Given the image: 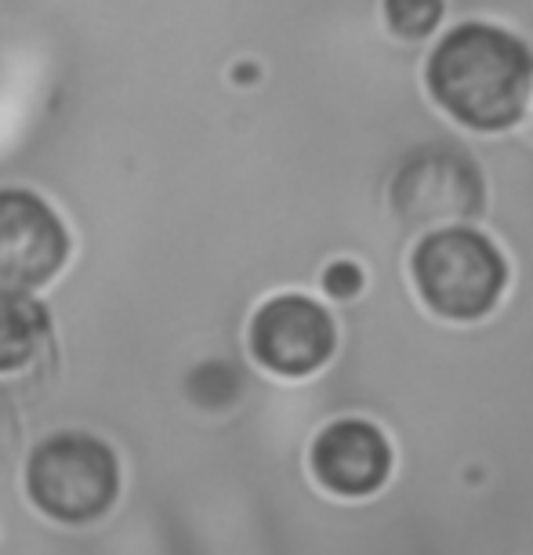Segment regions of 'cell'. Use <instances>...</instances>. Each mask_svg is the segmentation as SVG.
Segmentation results:
<instances>
[{"label": "cell", "mask_w": 533, "mask_h": 555, "mask_svg": "<svg viewBox=\"0 0 533 555\" xmlns=\"http://www.w3.org/2000/svg\"><path fill=\"white\" fill-rule=\"evenodd\" d=\"M69 258V233L44 196L0 190V291L51 284Z\"/></svg>", "instance_id": "4"}, {"label": "cell", "mask_w": 533, "mask_h": 555, "mask_svg": "<svg viewBox=\"0 0 533 555\" xmlns=\"http://www.w3.org/2000/svg\"><path fill=\"white\" fill-rule=\"evenodd\" d=\"M51 317L37 298L23 291H0V374L18 371L48 341Z\"/></svg>", "instance_id": "8"}, {"label": "cell", "mask_w": 533, "mask_h": 555, "mask_svg": "<svg viewBox=\"0 0 533 555\" xmlns=\"http://www.w3.org/2000/svg\"><path fill=\"white\" fill-rule=\"evenodd\" d=\"M334 320L330 312L306 295H276L250 320V352L265 371L280 378L316 374L334 356Z\"/></svg>", "instance_id": "5"}, {"label": "cell", "mask_w": 533, "mask_h": 555, "mask_svg": "<svg viewBox=\"0 0 533 555\" xmlns=\"http://www.w3.org/2000/svg\"><path fill=\"white\" fill-rule=\"evenodd\" d=\"M360 287H363V272L355 261H334V266L323 272V291H327L330 298L349 301L360 295Z\"/></svg>", "instance_id": "11"}, {"label": "cell", "mask_w": 533, "mask_h": 555, "mask_svg": "<svg viewBox=\"0 0 533 555\" xmlns=\"http://www.w3.org/2000/svg\"><path fill=\"white\" fill-rule=\"evenodd\" d=\"M417 295L443 320H483L508 287V261L476 229L451 225L428 233L411 255Z\"/></svg>", "instance_id": "2"}, {"label": "cell", "mask_w": 533, "mask_h": 555, "mask_svg": "<svg viewBox=\"0 0 533 555\" xmlns=\"http://www.w3.org/2000/svg\"><path fill=\"white\" fill-rule=\"evenodd\" d=\"M18 443H23V425H18L15 403L8 400L4 389H0V476L12 468V461L18 454Z\"/></svg>", "instance_id": "10"}, {"label": "cell", "mask_w": 533, "mask_h": 555, "mask_svg": "<svg viewBox=\"0 0 533 555\" xmlns=\"http://www.w3.org/2000/svg\"><path fill=\"white\" fill-rule=\"evenodd\" d=\"M309 461L320 487H327L330 494L367 498L381 490L392 473V447L378 425L341 417L316 436Z\"/></svg>", "instance_id": "7"}, {"label": "cell", "mask_w": 533, "mask_h": 555, "mask_svg": "<svg viewBox=\"0 0 533 555\" xmlns=\"http://www.w3.org/2000/svg\"><path fill=\"white\" fill-rule=\"evenodd\" d=\"M26 494L48 519L95 522L120 494V461L106 439L91 433H55L40 439L26 461Z\"/></svg>", "instance_id": "3"}, {"label": "cell", "mask_w": 533, "mask_h": 555, "mask_svg": "<svg viewBox=\"0 0 533 555\" xmlns=\"http://www.w3.org/2000/svg\"><path fill=\"white\" fill-rule=\"evenodd\" d=\"M428 95L472 131H508L526 117L533 95V51L490 23L454 26L428 55Z\"/></svg>", "instance_id": "1"}, {"label": "cell", "mask_w": 533, "mask_h": 555, "mask_svg": "<svg viewBox=\"0 0 533 555\" xmlns=\"http://www.w3.org/2000/svg\"><path fill=\"white\" fill-rule=\"evenodd\" d=\"M385 23L395 37L421 40L443 23V0H385Z\"/></svg>", "instance_id": "9"}, {"label": "cell", "mask_w": 533, "mask_h": 555, "mask_svg": "<svg viewBox=\"0 0 533 555\" xmlns=\"http://www.w3.org/2000/svg\"><path fill=\"white\" fill-rule=\"evenodd\" d=\"M392 207L403 222L432 225L443 218H476L483 211V175L457 150H421L392 182Z\"/></svg>", "instance_id": "6"}]
</instances>
